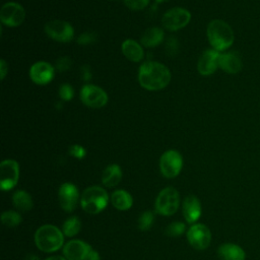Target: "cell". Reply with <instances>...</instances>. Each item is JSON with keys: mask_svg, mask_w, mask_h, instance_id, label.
<instances>
[{"mask_svg": "<svg viewBox=\"0 0 260 260\" xmlns=\"http://www.w3.org/2000/svg\"><path fill=\"white\" fill-rule=\"evenodd\" d=\"M25 260H40V258L34 254H29V255H27Z\"/></svg>", "mask_w": 260, "mask_h": 260, "instance_id": "obj_39", "label": "cell"}, {"mask_svg": "<svg viewBox=\"0 0 260 260\" xmlns=\"http://www.w3.org/2000/svg\"><path fill=\"white\" fill-rule=\"evenodd\" d=\"M165 32L160 27L152 26L147 28L140 38V44L145 48L157 47L164 41Z\"/></svg>", "mask_w": 260, "mask_h": 260, "instance_id": "obj_21", "label": "cell"}, {"mask_svg": "<svg viewBox=\"0 0 260 260\" xmlns=\"http://www.w3.org/2000/svg\"><path fill=\"white\" fill-rule=\"evenodd\" d=\"M108 200V193L104 188L91 186L83 191L80 203L84 211L91 214H96L107 206Z\"/></svg>", "mask_w": 260, "mask_h": 260, "instance_id": "obj_4", "label": "cell"}, {"mask_svg": "<svg viewBox=\"0 0 260 260\" xmlns=\"http://www.w3.org/2000/svg\"><path fill=\"white\" fill-rule=\"evenodd\" d=\"M96 39H98V35L94 31H85L79 35V37L77 38V43L79 45L85 46V45L92 44L93 42L96 41Z\"/></svg>", "mask_w": 260, "mask_h": 260, "instance_id": "obj_31", "label": "cell"}, {"mask_svg": "<svg viewBox=\"0 0 260 260\" xmlns=\"http://www.w3.org/2000/svg\"><path fill=\"white\" fill-rule=\"evenodd\" d=\"M35 242L41 251L52 253L62 247L64 242V234L55 225L45 224L39 228L36 232Z\"/></svg>", "mask_w": 260, "mask_h": 260, "instance_id": "obj_3", "label": "cell"}, {"mask_svg": "<svg viewBox=\"0 0 260 260\" xmlns=\"http://www.w3.org/2000/svg\"><path fill=\"white\" fill-rule=\"evenodd\" d=\"M180 48V43L177 38L175 37H170L167 42H166V53L170 57H174L178 54Z\"/></svg>", "mask_w": 260, "mask_h": 260, "instance_id": "obj_29", "label": "cell"}, {"mask_svg": "<svg viewBox=\"0 0 260 260\" xmlns=\"http://www.w3.org/2000/svg\"><path fill=\"white\" fill-rule=\"evenodd\" d=\"M180 204L179 192L173 187H167L162 189L155 200V210L161 215L174 214Z\"/></svg>", "mask_w": 260, "mask_h": 260, "instance_id": "obj_5", "label": "cell"}, {"mask_svg": "<svg viewBox=\"0 0 260 260\" xmlns=\"http://www.w3.org/2000/svg\"><path fill=\"white\" fill-rule=\"evenodd\" d=\"M183 167V158L179 151L169 149L159 158V170L164 177L174 178L178 176Z\"/></svg>", "mask_w": 260, "mask_h": 260, "instance_id": "obj_7", "label": "cell"}, {"mask_svg": "<svg viewBox=\"0 0 260 260\" xmlns=\"http://www.w3.org/2000/svg\"><path fill=\"white\" fill-rule=\"evenodd\" d=\"M122 179L121 168L117 164L109 165L103 172L102 182L107 187L117 186Z\"/></svg>", "mask_w": 260, "mask_h": 260, "instance_id": "obj_22", "label": "cell"}, {"mask_svg": "<svg viewBox=\"0 0 260 260\" xmlns=\"http://www.w3.org/2000/svg\"><path fill=\"white\" fill-rule=\"evenodd\" d=\"M191 20L189 10L182 7H174L167 10L161 17L164 28L170 31H176L185 27Z\"/></svg>", "mask_w": 260, "mask_h": 260, "instance_id": "obj_6", "label": "cell"}, {"mask_svg": "<svg viewBox=\"0 0 260 260\" xmlns=\"http://www.w3.org/2000/svg\"><path fill=\"white\" fill-rule=\"evenodd\" d=\"M217 254L220 260H245L246 253L238 245L233 243H224L219 246Z\"/></svg>", "mask_w": 260, "mask_h": 260, "instance_id": "obj_19", "label": "cell"}, {"mask_svg": "<svg viewBox=\"0 0 260 260\" xmlns=\"http://www.w3.org/2000/svg\"><path fill=\"white\" fill-rule=\"evenodd\" d=\"M44 29L49 38L60 43H68L74 37L73 26L65 20L55 19L48 21Z\"/></svg>", "mask_w": 260, "mask_h": 260, "instance_id": "obj_9", "label": "cell"}, {"mask_svg": "<svg viewBox=\"0 0 260 260\" xmlns=\"http://www.w3.org/2000/svg\"><path fill=\"white\" fill-rule=\"evenodd\" d=\"M19 178V166L14 159H4L0 164V186L3 191L12 189Z\"/></svg>", "mask_w": 260, "mask_h": 260, "instance_id": "obj_11", "label": "cell"}, {"mask_svg": "<svg viewBox=\"0 0 260 260\" xmlns=\"http://www.w3.org/2000/svg\"><path fill=\"white\" fill-rule=\"evenodd\" d=\"M185 230H186L185 223H183L181 221H175L167 226L166 234L169 237H180L181 235L184 234Z\"/></svg>", "mask_w": 260, "mask_h": 260, "instance_id": "obj_27", "label": "cell"}, {"mask_svg": "<svg viewBox=\"0 0 260 260\" xmlns=\"http://www.w3.org/2000/svg\"><path fill=\"white\" fill-rule=\"evenodd\" d=\"M111 201L114 207L119 210H127L132 206L133 199L131 195L124 190H117L112 194Z\"/></svg>", "mask_w": 260, "mask_h": 260, "instance_id": "obj_23", "label": "cell"}, {"mask_svg": "<svg viewBox=\"0 0 260 260\" xmlns=\"http://www.w3.org/2000/svg\"><path fill=\"white\" fill-rule=\"evenodd\" d=\"M91 250V247L85 242L73 240L64 246L63 254L67 260H84Z\"/></svg>", "mask_w": 260, "mask_h": 260, "instance_id": "obj_16", "label": "cell"}, {"mask_svg": "<svg viewBox=\"0 0 260 260\" xmlns=\"http://www.w3.org/2000/svg\"><path fill=\"white\" fill-rule=\"evenodd\" d=\"M80 73H81V77H82V79H83V80H85V81L89 80V79L91 78V76H92L91 69H90V67H89L88 65H84V66H82V67L80 68Z\"/></svg>", "mask_w": 260, "mask_h": 260, "instance_id": "obj_35", "label": "cell"}, {"mask_svg": "<svg viewBox=\"0 0 260 260\" xmlns=\"http://www.w3.org/2000/svg\"><path fill=\"white\" fill-rule=\"evenodd\" d=\"M13 205L21 210V211H28L32 207V198L31 196L23 190H18L13 194L12 197Z\"/></svg>", "mask_w": 260, "mask_h": 260, "instance_id": "obj_24", "label": "cell"}, {"mask_svg": "<svg viewBox=\"0 0 260 260\" xmlns=\"http://www.w3.org/2000/svg\"><path fill=\"white\" fill-rule=\"evenodd\" d=\"M7 72H8V65H7L5 60L1 59L0 60V75H1V79L2 80L5 78Z\"/></svg>", "mask_w": 260, "mask_h": 260, "instance_id": "obj_36", "label": "cell"}, {"mask_svg": "<svg viewBox=\"0 0 260 260\" xmlns=\"http://www.w3.org/2000/svg\"><path fill=\"white\" fill-rule=\"evenodd\" d=\"M84 260H100V255H99V253H98L96 251L91 250V251L87 254V256L85 257Z\"/></svg>", "mask_w": 260, "mask_h": 260, "instance_id": "obj_37", "label": "cell"}, {"mask_svg": "<svg viewBox=\"0 0 260 260\" xmlns=\"http://www.w3.org/2000/svg\"><path fill=\"white\" fill-rule=\"evenodd\" d=\"M183 214L187 222H195L201 215V204L197 197L190 195L184 199Z\"/></svg>", "mask_w": 260, "mask_h": 260, "instance_id": "obj_18", "label": "cell"}, {"mask_svg": "<svg viewBox=\"0 0 260 260\" xmlns=\"http://www.w3.org/2000/svg\"><path fill=\"white\" fill-rule=\"evenodd\" d=\"M69 154L75 158L81 159L85 156L86 150L83 146H81L79 144H73L69 147Z\"/></svg>", "mask_w": 260, "mask_h": 260, "instance_id": "obj_34", "label": "cell"}, {"mask_svg": "<svg viewBox=\"0 0 260 260\" xmlns=\"http://www.w3.org/2000/svg\"><path fill=\"white\" fill-rule=\"evenodd\" d=\"M206 34L212 49L218 52L228 50L235 40L233 28L229 23L221 19L211 20L207 25Z\"/></svg>", "mask_w": 260, "mask_h": 260, "instance_id": "obj_2", "label": "cell"}, {"mask_svg": "<svg viewBox=\"0 0 260 260\" xmlns=\"http://www.w3.org/2000/svg\"><path fill=\"white\" fill-rule=\"evenodd\" d=\"M81 102L92 109H100L107 105L108 94L100 86L94 84H84L79 93Z\"/></svg>", "mask_w": 260, "mask_h": 260, "instance_id": "obj_8", "label": "cell"}, {"mask_svg": "<svg viewBox=\"0 0 260 260\" xmlns=\"http://www.w3.org/2000/svg\"><path fill=\"white\" fill-rule=\"evenodd\" d=\"M2 223L8 228H14L17 226L21 222V216L16 211H4L1 215Z\"/></svg>", "mask_w": 260, "mask_h": 260, "instance_id": "obj_26", "label": "cell"}, {"mask_svg": "<svg viewBox=\"0 0 260 260\" xmlns=\"http://www.w3.org/2000/svg\"><path fill=\"white\" fill-rule=\"evenodd\" d=\"M218 66L221 70L229 74H236L243 68V63L240 56L235 52L220 53Z\"/></svg>", "mask_w": 260, "mask_h": 260, "instance_id": "obj_17", "label": "cell"}, {"mask_svg": "<svg viewBox=\"0 0 260 260\" xmlns=\"http://www.w3.org/2000/svg\"><path fill=\"white\" fill-rule=\"evenodd\" d=\"M55 67L46 61H38L29 68V77L32 82L39 85L50 83L55 75Z\"/></svg>", "mask_w": 260, "mask_h": 260, "instance_id": "obj_13", "label": "cell"}, {"mask_svg": "<svg viewBox=\"0 0 260 260\" xmlns=\"http://www.w3.org/2000/svg\"><path fill=\"white\" fill-rule=\"evenodd\" d=\"M71 65H72V60L67 56H62L57 59L55 69L59 72H65L69 70Z\"/></svg>", "mask_w": 260, "mask_h": 260, "instance_id": "obj_32", "label": "cell"}, {"mask_svg": "<svg viewBox=\"0 0 260 260\" xmlns=\"http://www.w3.org/2000/svg\"><path fill=\"white\" fill-rule=\"evenodd\" d=\"M220 52L214 49H207L205 50L199 57L197 69L198 72L203 76H208L213 74L218 66Z\"/></svg>", "mask_w": 260, "mask_h": 260, "instance_id": "obj_14", "label": "cell"}, {"mask_svg": "<svg viewBox=\"0 0 260 260\" xmlns=\"http://www.w3.org/2000/svg\"><path fill=\"white\" fill-rule=\"evenodd\" d=\"M187 239L194 249L204 250L211 242V233L205 224L195 223L188 230Z\"/></svg>", "mask_w": 260, "mask_h": 260, "instance_id": "obj_12", "label": "cell"}, {"mask_svg": "<svg viewBox=\"0 0 260 260\" xmlns=\"http://www.w3.org/2000/svg\"><path fill=\"white\" fill-rule=\"evenodd\" d=\"M79 193L75 185L71 183H64L59 189V202L65 211H72L77 204Z\"/></svg>", "mask_w": 260, "mask_h": 260, "instance_id": "obj_15", "label": "cell"}, {"mask_svg": "<svg viewBox=\"0 0 260 260\" xmlns=\"http://www.w3.org/2000/svg\"><path fill=\"white\" fill-rule=\"evenodd\" d=\"M171 71L162 63L146 61L138 70V82L147 90H160L171 81Z\"/></svg>", "mask_w": 260, "mask_h": 260, "instance_id": "obj_1", "label": "cell"}, {"mask_svg": "<svg viewBox=\"0 0 260 260\" xmlns=\"http://www.w3.org/2000/svg\"><path fill=\"white\" fill-rule=\"evenodd\" d=\"M121 50L123 55L132 62H139L144 57V52L141 44L131 39L125 40L122 43Z\"/></svg>", "mask_w": 260, "mask_h": 260, "instance_id": "obj_20", "label": "cell"}, {"mask_svg": "<svg viewBox=\"0 0 260 260\" xmlns=\"http://www.w3.org/2000/svg\"><path fill=\"white\" fill-rule=\"evenodd\" d=\"M74 95V89L69 83H62L59 87V96L64 102H69Z\"/></svg>", "mask_w": 260, "mask_h": 260, "instance_id": "obj_30", "label": "cell"}, {"mask_svg": "<svg viewBox=\"0 0 260 260\" xmlns=\"http://www.w3.org/2000/svg\"><path fill=\"white\" fill-rule=\"evenodd\" d=\"M124 3L131 10H142L149 4V0H124Z\"/></svg>", "mask_w": 260, "mask_h": 260, "instance_id": "obj_33", "label": "cell"}, {"mask_svg": "<svg viewBox=\"0 0 260 260\" xmlns=\"http://www.w3.org/2000/svg\"><path fill=\"white\" fill-rule=\"evenodd\" d=\"M153 223V213L151 211H144L138 218V229L147 231Z\"/></svg>", "mask_w": 260, "mask_h": 260, "instance_id": "obj_28", "label": "cell"}, {"mask_svg": "<svg viewBox=\"0 0 260 260\" xmlns=\"http://www.w3.org/2000/svg\"><path fill=\"white\" fill-rule=\"evenodd\" d=\"M156 3H160V2H165V1H168V0H154Z\"/></svg>", "mask_w": 260, "mask_h": 260, "instance_id": "obj_40", "label": "cell"}, {"mask_svg": "<svg viewBox=\"0 0 260 260\" xmlns=\"http://www.w3.org/2000/svg\"><path fill=\"white\" fill-rule=\"evenodd\" d=\"M81 229V223L76 216H71L66 219L62 225V232L66 237H73L79 233Z\"/></svg>", "mask_w": 260, "mask_h": 260, "instance_id": "obj_25", "label": "cell"}, {"mask_svg": "<svg viewBox=\"0 0 260 260\" xmlns=\"http://www.w3.org/2000/svg\"><path fill=\"white\" fill-rule=\"evenodd\" d=\"M46 260H66V258H64V257H62V256H51V257H49V258H47Z\"/></svg>", "mask_w": 260, "mask_h": 260, "instance_id": "obj_38", "label": "cell"}, {"mask_svg": "<svg viewBox=\"0 0 260 260\" xmlns=\"http://www.w3.org/2000/svg\"><path fill=\"white\" fill-rule=\"evenodd\" d=\"M24 18L25 10L17 2H7L0 9V20L7 26H18L24 21Z\"/></svg>", "mask_w": 260, "mask_h": 260, "instance_id": "obj_10", "label": "cell"}]
</instances>
